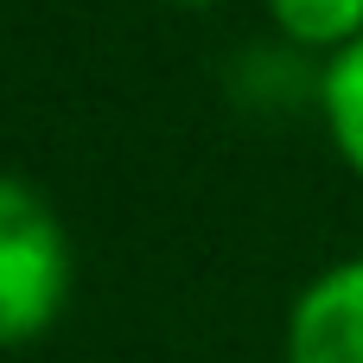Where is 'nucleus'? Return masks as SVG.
Listing matches in <instances>:
<instances>
[{
	"label": "nucleus",
	"mask_w": 363,
	"mask_h": 363,
	"mask_svg": "<svg viewBox=\"0 0 363 363\" xmlns=\"http://www.w3.org/2000/svg\"><path fill=\"white\" fill-rule=\"evenodd\" d=\"M77 287V255L64 217L38 185L0 172V351L45 338Z\"/></svg>",
	"instance_id": "1"
},
{
	"label": "nucleus",
	"mask_w": 363,
	"mask_h": 363,
	"mask_svg": "<svg viewBox=\"0 0 363 363\" xmlns=\"http://www.w3.org/2000/svg\"><path fill=\"white\" fill-rule=\"evenodd\" d=\"M281 363H363V255L319 268L294 294Z\"/></svg>",
	"instance_id": "2"
},
{
	"label": "nucleus",
	"mask_w": 363,
	"mask_h": 363,
	"mask_svg": "<svg viewBox=\"0 0 363 363\" xmlns=\"http://www.w3.org/2000/svg\"><path fill=\"white\" fill-rule=\"evenodd\" d=\"M319 115H325V134H332L338 160L363 179V38H351L345 51L325 57V70H319Z\"/></svg>",
	"instance_id": "3"
},
{
	"label": "nucleus",
	"mask_w": 363,
	"mask_h": 363,
	"mask_svg": "<svg viewBox=\"0 0 363 363\" xmlns=\"http://www.w3.org/2000/svg\"><path fill=\"white\" fill-rule=\"evenodd\" d=\"M274 32L294 38L300 51H345L351 38H363V0H262Z\"/></svg>",
	"instance_id": "4"
},
{
	"label": "nucleus",
	"mask_w": 363,
	"mask_h": 363,
	"mask_svg": "<svg viewBox=\"0 0 363 363\" xmlns=\"http://www.w3.org/2000/svg\"><path fill=\"white\" fill-rule=\"evenodd\" d=\"M172 6H223V0H172Z\"/></svg>",
	"instance_id": "5"
}]
</instances>
